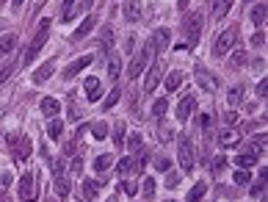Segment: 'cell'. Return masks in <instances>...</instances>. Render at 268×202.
<instances>
[{"label":"cell","instance_id":"d6986e66","mask_svg":"<svg viewBox=\"0 0 268 202\" xmlns=\"http://www.w3.org/2000/svg\"><path fill=\"white\" fill-rule=\"evenodd\" d=\"M105 69H108V80H116L119 78V72H122V56H108V64H105Z\"/></svg>","mask_w":268,"mask_h":202},{"label":"cell","instance_id":"60d3db41","mask_svg":"<svg viewBox=\"0 0 268 202\" xmlns=\"http://www.w3.org/2000/svg\"><path fill=\"white\" fill-rule=\"evenodd\" d=\"M14 69H17V61L6 64V67H3V69H0V83H6V80H9V75H11V72H14Z\"/></svg>","mask_w":268,"mask_h":202},{"label":"cell","instance_id":"4dcf8cb0","mask_svg":"<svg viewBox=\"0 0 268 202\" xmlns=\"http://www.w3.org/2000/svg\"><path fill=\"white\" fill-rule=\"evenodd\" d=\"M100 45L102 47H114V28H111V25H105L100 31Z\"/></svg>","mask_w":268,"mask_h":202},{"label":"cell","instance_id":"94428289","mask_svg":"<svg viewBox=\"0 0 268 202\" xmlns=\"http://www.w3.org/2000/svg\"><path fill=\"white\" fill-rule=\"evenodd\" d=\"M166 202H174V199H166Z\"/></svg>","mask_w":268,"mask_h":202},{"label":"cell","instance_id":"f35d334b","mask_svg":"<svg viewBox=\"0 0 268 202\" xmlns=\"http://www.w3.org/2000/svg\"><path fill=\"white\" fill-rule=\"evenodd\" d=\"M224 166H227V158L224 155H216L213 158V175H221V172H224Z\"/></svg>","mask_w":268,"mask_h":202},{"label":"cell","instance_id":"52a82bcc","mask_svg":"<svg viewBox=\"0 0 268 202\" xmlns=\"http://www.w3.org/2000/svg\"><path fill=\"white\" fill-rule=\"evenodd\" d=\"M149 45H152L155 56H158V53H163L169 45H172V31H169V28H158V31L152 33V39H149Z\"/></svg>","mask_w":268,"mask_h":202},{"label":"cell","instance_id":"44dd1931","mask_svg":"<svg viewBox=\"0 0 268 202\" xmlns=\"http://www.w3.org/2000/svg\"><path fill=\"white\" fill-rule=\"evenodd\" d=\"M11 152H14V158H17V161H25V158L31 155V139H28V136H22V139H20V144H17Z\"/></svg>","mask_w":268,"mask_h":202},{"label":"cell","instance_id":"1f68e13d","mask_svg":"<svg viewBox=\"0 0 268 202\" xmlns=\"http://www.w3.org/2000/svg\"><path fill=\"white\" fill-rule=\"evenodd\" d=\"M91 136H94V139H105V136H108V125L91 122Z\"/></svg>","mask_w":268,"mask_h":202},{"label":"cell","instance_id":"484cf974","mask_svg":"<svg viewBox=\"0 0 268 202\" xmlns=\"http://www.w3.org/2000/svg\"><path fill=\"white\" fill-rule=\"evenodd\" d=\"M230 6H232V0H216L213 3V17L216 20H224V17L230 14Z\"/></svg>","mask_w":268,"mask_h":202},{"label":"cell","instance_id":"f1b7e54d","mask_svg":"<svg viewBox=\"0 0 268 202\" xmlns=\"http://www.w3.org/2000/svg\"><path fill=\"white\" fill-rule=\"evenodd\" d=\"M205 191H207V186L199 180V183H196V186L188 191V202H202V197H205Z\"/></svg>","mask_w":268,"mask_h":202},{"label":"cell","instance_id":"f546056e","mask_svg":"<svg viewBox=\"0 0 268 202\" xmlns=\"http://www.w3.org/2000/svg\"><path fill=\"white\" fill-rule=\"evenodd\" d=\"M166 111H169V100L166 97H158V100H155V105H152V116H155V119H160Z\"/></svg>","mask_w":268,"mask_h":202},{"label":"cell","instance_id":"91938a15","mask_svg":"<svg viewBox=\"0 0 268 202\" xmlns=\"http://www.w3.org/2000/svg\"><path fill=\"white\" fill-rule=\"evenodd\" d=\"M0 202H9V199H0Z\"/></svg>","mask_w":268,"mask_h":202},{"label":"cell","instance_id":"f907efd6","mask_svg":"<svg viewBox=\"0 0 268 202\" xmlns=\"http://www.w3.org/2000/svg\"><path fill=\"white\" fill-rule=\"evenodd\" d=\"M9 183H11V177H9V175H3V177H0V194H3L6 188H9Z\"/></svg>","mask_w":268,"mask_h":202},{"label":"cell","instance_id":"ac0fdd59","mask_svg":"<svg viewBox=\"0 0 268 202\" xmlns=\"http://www.w3.org/2000/svg\"><path fill=\"white\" fill-rule=\"evenodd\" d=\"M53 72H56V61H47L44 67H39L36 72H33V83H36V86H42V83L47 80Z\"/></svg>","mask_w":268,"mask_h":202},{"label":"cell","instance_id":"8992f818","mask_svg":"<svg viewBox=\"0 0 268 202\" xmlns=\"http://www.w3.org/2000/svg\"><path fill=\"white\" fill-rule=\"evenodd\" d=\"M20 199H22V202H36V199H39L36 177H33L31 172H25V175L20 177Z\"/></svg>","mask_w":268,"mask_h":202},{"label":"cell","instance_id":"74e56055","mask_svg":"<svg viewBox=\"0 0 268 202\" xmlns=\"http://www.w3.org/2000/svg\"><path fill=\"white\" fill-rule=\"evenodd\" d=\"M155 188H158V183H155L152 177H147V180H144V197H149V199H152Z\"/></svg>","mask_w":268,"mask_h":202},{"label":"cell","instance_id":"f6af8a7d","mask_svg":"<svg viewBox=\"0 0 268 202\" xmlns=\"http://www.w3.org/2000/svg\"><path fill=\"white\" fill-rule=\"evenodd\" d=\"M69 172H72V175H80V172H83V158L75 155L72 158V169H69Z\"/></svg>","mask_w":268,"mask_h":202},{"label":"cell","instance_id":"7dc6e473","mask_svg":"<svg viewBox=\"0 0 268 202\" xmlns=\"http://www.w3.org/2000/svg\"><path fill=\"white\" fill-rule=\"evenodd\" d=\"M252 45H254V47H263V45H265V31H257V33H254V36H252Z\"/></svg>","mask_w":268,"mask_h":202},{"label":"cell","instance_id":"bcb514c9","mask_svg":"<svg viewBox=\"0 0 268 202\" xmlns=\"http://www.w3.org/2000/svg\"><path fill=\"white\" fill-rule=\"evenodd\" d=\"M158 136H160V141H172V130H169V125H158Z\"/></svg>","mask_w":268,"mask_h":202},{"label":"cell","instance_id":"30bf717a","mask_svg":"<svg viewBox=\"0 0 268 202\" xmlns=\"http://www.w3.org/2000/svg\"><path fill=\"white\" fill-rule=\"evenodd\" d=\"M83 89H86V100H89V103H97V100L102 97V83H100V78H86L83 80Z\"/></svg>","mask_w":268,"mask_h":202},{"label":"cell","instance_id":"3957f363","mask_svg":"<svg viewBox=\"0 0 268 202\" xmlns=\"http://www.w3.org/2000/svg\"><path fill=\"white\" fill-rule=\"evenodd\" d=\"M149 56H155V50H152V45H149V42H147V45L141 47V53H138V56L133 58V64H130V67H127V78H130V80H136L138 75H141L144 69H147V64H149Z\"/></svg>","mask_w":268,"mask_h":202},{"label":"cell","instance_id":"4fadbf2b","mask_svg":"<svg viewBox=\"0 0 268 202\" xmlns=\"http://www.w3.org/2000/svg\"><path fill=\"white\" fill-rule=\"evenodd\" d=\"M122 17H125L127 22H136L138 17H141V0H125V6H122Z\"/></svg>","mask_w":268,"mask_h":202},{"label":"cell","instance_id":"e575fe53","mask_svg":"<svg viewBox=\"0 0 268 202\" xmlns=\"http://www.w3.org/2000/svg\"><path fill=\"white\" fill-rule=\"evenodd\" d=\"M119 191H122V194H127V197H136V191H138V188H136V183H133V180H122Z\"/></svg>","mask_w":268,"mask_h":202},{"label":"cell","instance_id":"680465c9","mask_svg":"<svg viewBox=\"0 0 268 202\" xmlns=\"http://www.w3.org/2000/svg\"><path fill=\"white\" fill-rule=\"evenodd\" d=\"M44 202H56V199H44Z\"/></svg>","mask_w":268,"mask_h":202},{"label":"cell","instance_id":"7c38bea8","mask_svg":"<svg viewBox=\"0 0 268 202\" xmlns=\"http://www.w3.org/2000/svg\"><path fill=\"white\" fill-rule=\"evenodd\" d=\"M194 108H196L194 94H185V97L177 103V119L180 122H188V116H191V111H194Z\"/></svg>","mask_w":268,"mask_h":202},{"label":"cell","instance_id":"816d5d0a","mask_svg":"<svg viewBox=\"0 0 268 202\" xmlns=\"http://www.w3.org/2000/svg\"><path fill=\"white\" fill-rule=\"evenodd\" d=\"M166 183H169V186H177V183H180V177H177V175H174V172H169Z\"/></svg>","mask_w":268,"mask_h":202},{"label":"cell","instance_id":"e0dca14e","mask_svg":"<svg viewBox=\"0 0 268 202\" xmlns=\"http://www.w3.org/2000/svg\"><path fill=\"white\" fill-rule=\"evenodd\" d=\"M116 172H119L122 177H127V175H138V169H136V158H133V155L122 158V161L116 164Z\"/></svg>","mask_w":268,"mask_h":202},{"label":"cell","instance_id":"5bb4252c","mask_svg":"<svg viewBox=\"0 0 268 202\" xmlns=\"http://www.w3.org/2000/svg\"><path fill=\"white\" fill-rule=\"evenodd\" d=\"M196 80H199V86L205 89V92H216V89H219V83H216V78L210 72H207V69H202V67H196Z\"/></svg>","mask_w":268,"mask_h":202},{"label":"cell","instance_id":"277c9868","mask_svg":"<svg viewBox=\"0 0 268 202\" xmlns=\"http://www.w3.org/2000/svg\"><path fill=\"white\" fill-rule=\"evenodd\" d=\"M238 31H241V25H230L227 31L219 33V39H216V45H213L216 56H227V53H230V47L235 45V39H238Z\"/></svg>","mask_w":268,"mask_h":202},{"label":"cell","instance_id":"ba28073f","mask_svg":"<svg viewBox=\"0 0 268 202\" xmlns=\"http://www.w3.org/2000/svg\"><path fill=\"white\" fill-rule=\"evenodd\" d=\"M91 61H94L91 56H80V58H75L72 64H67V67H64V80H69V78H75L78 72H83Z\"/></svg>","mask_w":268,"mask_h":202},{"label":"cell","instance_id":"8fae6325","mask_svg":"<svg viewBox=\"0 0 268 202\" xmlns=\"http://www.w3.org/2000/svg\"><path fill=\"white\" fill-rule=\"evenodd\" d=\"M232 144H241V130L238 128L219 130V147H232Z\"/></svg>","mask_w":268,"mask_h":202},{"label":"cell","instance_id":"d6a6232c","mask_svg":"<svg viewBox=\"0 0 268 202\" xmlns=\"http://www.w3.org/2000/svg\"><path fill=\"white\" fill-rule=\"evenodd\" d=\"M114 141H116V147H122V141H125V122H114Z\"/></svg>","mask_w":268,"mask_h":202},{"label":"cell","instance_id":"6f0895ef","mask_svg":"<svg viewBox=\"0 0 268 202\" xmlns=\"http://www.w3.org/2000/svg\"><path fill=\"white\" fill-rule=\"evenodd\" d=\"M3 28H6V20H0V31H3Z\"/></svg>","mask_w":268,"mask_h":202},{"label":"cell","instance_id":"f5cc1de1","mask_svg":"<svg viewBox=\"0 0 268 202\" xmlns=\"http://www.w3.org/2000/svg\"><path fill=\"white\" fill-rule=\"evenodd\" d=\"M94 6V0H80V11H89Z\"/></svg>","mask_w":268,"mask_h":202},{"label":"cell","instance_id":"83f0119b","mask_svg":"<svg viewBox=\"0 0 268 202\" xmlns=\"http://www.w3.org/2000/svg\"><path fill=\"white\" fill-rule=\"evenodd\" d=\"M47 133H50V139H53V141H58V139H61V133H64V122L53 116L50 125H47Z\"/></svg>","mask_w":268,"mask_h":202},{"label":"cell","instance_id":"681fc988","mask_svg":"<svg viewBox=\"0 0 268 202\" xmlns=\"http://www.w3.org/2000/svg\"><path fill=\"white\" fill-rule=\"evenodd\" d=\"M20 139H22L20 133H9V147H11V150H14L17 144H20Z\"/></svg>","mask_w":268,"mask_h":202},{"label":"cell","instance_id":"ee69618b","mask_svg":"<svg viewBox=\"0 0 268 202\" xmlns=\"http://www.w3.org/2000/svg\"><path fill=\"white\" fill-rule=\"evenodd\" d=\"M263 194H265V180H257L252 186V197H263Z\"/></svg>","mask_w":268,"mask_h":202},{"label":"cell","instance_id":"db71d44e","mask_svg":"<svg viewBox=\"0 0 268 202\" xmlns=\"http://www.w3.org/2000/svg\"><path fill=\"white\" fill-rule=\"evenodd\" d=\"M243 58H246V56H243V50H238V53H235V61H232V64L238 67V64H243Z\"/></svg>","mask_w":268,"mask_h":202},{"label":"cell","instance_id":"ab89813d","mask_svg":"<svg viewBox=\"0 0 268 202\" xmlns=\"http://www.w3.org/2000/svg\"><path fill=\"white\" fill-rule=\"evenodd\" d=\"M155 169H158V172H169V169H172V161L163 158V155H158V158H155Z\"/></svg>","mask_w":268,"mask_h":202},{"label":"cell","instance_id":"5b68a950","mask_svg":"<svg viewBox=\"0 0 268 202\" xmlns=\"http://www.w3.org/2000/svg\"><path fill=\"white\" fill-rule=\"evenodd\" d=\"M177 161H180V169L183 172H194V144L185 136L177 141Z\"/></svg>","mask_w":268,"mask_h":202},{"label":"cell","instance_id":"ffe728a7","mask_svg":"<svg viewBox=\"0 0 268 202\" xmlns=\"http://www.w3.org/2000/svg\"><path fill=\"white\" fill-rule=\"evenodd\" d=\"M183 80H185V72H183V69H172V72L166 75V89H169V92H174V89L183 86Z\"/></svg>","mask_w":268,"mask_h":202},{"label":"cell","instance_id":"8d00e7d4","mask_svg":"<svg viewBox=\"0 0 268 202\" xmlns=\"http://www.w3.org/2000/svg\"><path fill=\"white\" fill-rule=\"evenodd\" d=\"M119 97H122V92H119V89H114V92L105 97V103H102V105H105V108H114V105L119 103Z\"/></svg>","mask_w":268,"mask_h":202},{"label":"cell","instance_id":"4316f807","mask_svg":"<svg viewBox=\"0 0 268 202\" xmlns=\"http://www.w3.org/2000/svg\"><path fill=\"white\" fill-rule=\"evenodd\" d=\"M265 17H268V6H265V3H257V6L252 9V22H254V25H263Z\"/></svg>","mask_w":268,"mask_h":202},{"label":"cell","instance_id":"7402d4cb","mask_svg":"<svg viewBox=\"0 0 268 202\" xmlns=\"http://www.w3.org/2000/svg\"><path fill=\"white\" fill-rule=\"evenodd\" d=\"M257 164V152H238L235 155V166L238 169H249V166Z\"/></svg>","mask_w":268,"mask_h":202},{"label":"cell","instance_id":"c3c4849f","mask_svg":"<svg viewBox=\"0 0 268 202\" xmlns=\"http://www.w3.org/2000/svg\"><path fill=\"white\" fill-rule=\"evenodd\" d=\"M257 94H260V97L265 100V94H268V83H265V78H263V80L257 83Z\"/></svg>","mask_w":268,"mask_h":202},{"label":"cell","instance_id":"cb8c5ba5","mask_svg":"<svg viewBox=\"0 0 268 202\" xmlns=\"http://www.w3.org/2000/svg\"><path fill=\"white\" fill-rule=\"evenodd\" d=\"M243 92H246V89H243V83H241V86H232V89H230V94H227V103H230V108H238V105L243 103Z\"/></svg>","mask_w":268,"mask_h":202},{"label":"cell","instance_id":"9f6ffc18","mask_svg":"<svg viewBox=\"0 0 268 202\" xmlns=\"http://www.w3.org/2000/svg\"><path fill=\"white\" fill-rule=\"evenodd\" d=\"M22 3H25V0H14V6H22Z\"/></svg>","mask_w":268,"mask_h":202},{"label":"cell","instance_id":"9c48e42d","mask_svg":"<svg viewBox=\"0 0 268 202\" xmlns=\"http://www.w3.org/2000/svg\"><path fill=\"white\" fill-rule=\"evenodd\" d=\"M160 78H163V69H160V64H152V67L147 69V80H144V92H149V94H152L155 89L160 86Z\"/></svg>","mask_w":268,"mask_h":202},{"label":"cell","instance_id":"9a60e30c","mask_svg":"<svg viewBox=\"0 0 268 202\" xmlns=\"http://www.w3.org/2000/svg\"><path fill=\"white\" fill-rule=\"evenodd\" d=\"M94 25H97V17H94V14H89V17H86V20H83V22H80V25H78V31L72 33V39L78 42V39L89 36V33H91V28H94Z\"/></svg>","mask_w":268,"mask_h":202},{"label":"cell","instance_id":"603a6c76","mask_svg":"<svg viewBox=\"0 0 268 202\" xmlns=\"http://www.w3.org/2000/svg\"><path fill=\"white\" fill-rule=\"evenodd\" d=\"M58 111H61V103H58L56 97H44V100H42V114H44V116H50V119H53Z\"/></svg>","mask_w":268,"mask_h":202},{"label":"cell","instance_id":"2e32d148","mask_svg":"<svg viewBox=\"0 0 268 202\" xmlns=\"http://www.w3.org/2000/svg\"><path fill=\"white\" fill-rule=\"evenodd\" d=\"M97 188H100V183H97V180H83V183H80V199L91 202L97 197Z\"/></svg>","mask_w":268,"mask_h":202},{"label":"cell","instance_id":"7a4b0ae2","mask_svg":"<svg viewBox=\"0 0 268 202\" xmlns=\"http://www.w3.org/2000/svg\"><path fill=\"white\" fill-rule=\"evenodd\" d=\"M183 31H185V39H188V47H194L196 42H199V33H202V14H199V11H191V14H185Z\"/></svg>","mask_w":268,"mask_h":202},{"label":"cell","instance_id":"b9f144b4","mask_svg":"<svg viewBox=\"0 0 268 202\" xmlns=\"http://www.w3.org/2000/svg\"><path fill=\"white\" fill-rule=\"evenodd\" d=\"M249 177H252V175H249L246 169H238V172H235V183H238V186H246Z\"/></svg>","mask_w":268,"mask_h":202},{"label":"cell","instance_id":"836d02e7","mask_svg":"<svg viewBox=\"0 0 268 202\" xmlns=\"http://www.w3.org/2000/svg\"><path fill=\"white\" fill-rule=\"evenodd\" d=\"M17 47V36H3L0 39V53H11Z\"/></svg>","mask_w":268,"mask_h":202},{"label":"cell","instance_id":"6da1fadb","mask_svg":"<svg viewBox=\"0 0 268 202\" xmlns=\"http://www.w3.org/2000/svg\"><path fill=\"white\" fill-rule=\"evenodd\" d=\"M47 36H50V20H42V22H39V28H36V33H33V39H31V45H28V50H25L22 64L36 61L39 53H42V47L47 45Z\"/></svg>","mask_w":268,"mask_h":202},{"label":"cell","instance_id":"d590c367","mask_svg":"<svg viewBox=\"0 0 268 202\" xmlns=\"http://www.w3.org/2000/svg\"><path fill=\"white\" fill-rule=\"evenodd\" d=\"M127 147H130V152H138V150H141V136H138V133H130Z\"/></svg>","mask_w":268,"mask_h":202},{"label":"cell","instance_id":"7bdbcfd3","mask_svg":"<svg viewBox=\"0 0 268 202\" xmlns=\"http://www.w3.org/2000/svg\"><path fill=\"white\" fill-rule=\"evenodd\" d=\"M196 122H199V128H202V130H210L213 116H210V114H199V119H196Z\"/></svg>","mask_w":268,"mask_h":202},{"label":"cell","instance_id":"d4e9b609","mask_svg":"<svg viewBox=\"0 0 268 202\" xmlns=\"http://www.w3.org/2000/svg\"><path fill=\"white\" fill-rule=\"evenodd\" d=\"M111 166H114V155H111V152H105V155H97V158H94V169L100 172V175H108Z\"/></svg>","mask_w":268,"mask_h":202},{"label":"cell","instance_id":"11a10c76","mask_svg":"<svg viewBox=\"0 0 268 202\" xmlns=\"http://www.w3.org/2000/svg\"><path fill=\"white\" fill-rule=\"evenodd\" d=\"M188 3H191V0H177V9L185 11V9H188Z\"/></svg>","mask_w":268,"mask_h":202}]
</instances>
